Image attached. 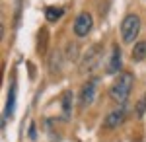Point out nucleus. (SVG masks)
Listing matches in <instances>:
<instances>
[{
    "label": "nucleus",
    "instance_id": "nucleus-1",
    "mask_svg": "<svg viewBox=\"0 0 146 142\" xmlns=\"http://www.w3.org/2000/svg\"><path fill=\"white\" fill-rule=\"evenodd\" d=\"M133 84H135V76H133V72H121L117 80L111 84L109 88V96L115 103H119V105H125L127 103V99H129V94H131V90H133Z\"/></svg>",
    "mask_w": 146,
    "mask_h": 142
},
{
    "label": "nucleus",
    "instance_id": "nucleus-2",
    "mask_svg": "<svg viewBox=\"0 0 146 142\" xmlns=\"http://www.w3.org/2000/svg\"><path fill=\"white\" fill-rule=\"evenodd\" d=\"M140 31V18L136 14H127L121 22V37L125 43H133Z\"/></svg>",
    "mask_w": 146,
    "mask_h": 142
},
{
    "label": "nucleus",
    "instance_id": "nucleus-3",
    "mask_svg": "<svg viewBox=\"0 0 146 142\" xmlns=\"http://www.w3.org/2000/svg\"><path fill=\"white\" fill-rule=\"evenodd\" d=\"M98 84H100V78H92L88 80L82 90H80V107H88L94 103L96 99V92H98Z\"/></svg>",
    "mask_w": 146,
    "mask_h": 142
},
{
    "label": "nucleus",
    "instance_id": "nucleus-4",
    "mask_svg": "<svg viewBox=\"0 0 146 142\" xmlns=\"http://www.w3.org/2000/svg\"><path fill=\"white\" fill-rule=\"evenodd\" d=\"M92 25H94V20H92L90 12H80L74 20V33L78 37H86L88 33L92 31Z\"/></svg>",
    "mask_w": 146,
    "mask_h": 142
},
{
    "label": "nucleus",
    "instance_id": "nucleus-5",
    "mask_svg": "<svg viewBox=\"0 0 146 142\" xmlns=\"http://www.w3.org/2000/svg\"><path fill=\"white\" fill-rule=\"evenodd\" d=\"M100 55H101V45H94L92 49H88V53L84 56V62H82V70L92 72L100 62Z\"/></svg>",
    "mask_w": 146,
    "mask_h": 142
},
{
    "label": "nucleus",
    "instance_id": "nucleus-6",
    "mask_svg": "<svg viewBox=\"0 0 146 142\" xmlns=\"http://www.w3.org/2000/svg\"><path fill=\"white\" fill-rule=\"evenodd\" d=\"M125 117H127V109H125V105H119V109H113L111 113H107V117L103 121V127L115 129L125 121Z\"/></svg>",
    "mask_w": 146,
    "mask_h": 142
},
{
    "label": "nucleus",
    "instance_id": "nucleus-7",
    "mask_svg": "<svg viewBox=\"0 0 146 142\" xmlns=\"http://www.w3.org/2000/svg\"><path fill=\"white\" fill-rule=\"evenodd\" d=\"M121 66H123V56H121V49H119V45H113L111 49V56H109V62H107V74H115V72H119L121 70Z\"/></svg>",
    "mask_w": 146,
    "mask_h": 142
},
{
    "label": "nucleus",
    "instance_id": "nucleus-8",
    "mask_svg": "<svg viewBox=\"0 0 146 142\" xmlns=\"http://www.w3.org/2000/svg\"><path fill=\"white\" fill-rule=\"evenodd\" d=\"M16 84L10 86V92H8V99H6V111H4V117H10L14 113V107H16Z\"/></svg>",
    "mask_w": 146,
    "mask_h": 142
},
{
    "label": "nucleus",
    "instance_id": "nucleus-9",
    "mask_svg": "<svg viewBox=\"0 0 146 142\" xmlns=\"http://www.w3.org/2000/svg\"><path fill=\"white\" fill-rule=\"evenodd\" d=\"M70 113H72V94L64 92L62 94V119L68 121L70 119Z\"/></svg>",
    "mask_w": 146,
    "mask_h": 142
},
{
    "label": "nucleus",
    "instance_id": "nucleus-10",
    "mask_svg": "<svg viewBox=\"0 0 146 142\" xmlns=\"http://www.w3.org/2000/svg\"><path fill=\"white\" fill-rule=\"evenodd\" d=\"M144 56H146V43L144 41H138L133 47V60L135 62H140V60H144Z\"/></svg>",
    "mask_w": 146,
    "mask_h": 142
},
{
    "label": "nucleus",
    "instance_id": "nucleus-11",
    "mask_svg": "<svg viewBox=\"0 0 146 142\" xmlns=\"http://www.w3.org/2000/svg\"><path fill=\"white\" fill-rule=\"evenodd\" d=\"M64 14V10L62 8H58V6H49L45 10V18H47V22H56V20H60V16Z\"/></svg>",
    "mask_w": 146,
    "mask_h": 142
},
{
    "label": "nucleus",
    "instance_id": "nucleus-12",
    "mask_svg": "<svg viewBox=\"0 0 146 142\" xmlns=\"http://www.w3.org/2000/svg\"><path fill=\"white\" fill-rule=\"evenodd\" d=\"M144 111H146V94L138 99V103H136V107H135L136 117H142V115H144Z\"/></svg>",
    "mask_w": 146,
    "mask_h": 142
}]
</instances>
